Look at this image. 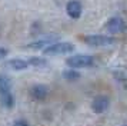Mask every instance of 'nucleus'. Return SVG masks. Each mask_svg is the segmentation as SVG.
Instances as JSON below:
<instances>
[{
  "mask_svg": "<svg viewBox=\"0 0 127 126\" xmlns=\"http://www.w3.org/2000/svg\"><path fill=\"white\" fill-rule=\"evenodd\" d=\"M66 63L70 66V69H80V67H89L94 63V57L89 55H76L69 57Z\"/></svg>",
  "mask_w": 127,
  "mask_h": 126,
  "instance_id": "nucleus-1",
  "label": "nucleus"
},
{
  "mask_svg": "<svg viewBox=\"0 0 127 126\" xmlns=\"http://www.w3.org/2000/svg\"><path fill=\"white\" fill-rule=\"evenodd\" d=\"M73 50H74V45H71L69 42H57V43L47 46L44 49V55L56 56V55H66V53H70Z\"/></svg>",
  "mask_w": 127,
  "mask_h": 126,
  "instance_id": "nucleus-2",
  "label": "nucleus"
},
{
  "mask_svg": "<svg viewBox=\"0 0 127 126\" xmlns=\"http://www.w3.org/2000/svg\"><path fill=\"white\" fill-rule=\"evenodd\" d=\"M84 42L90 46H110L116 43V40L110 36H101V34H92V36H86Z\"/></svg>",
  "mask_w": 127,
  "mask_h": 126,
  "instance_id": "nucleus-3",
  "label": "nucleus"
},
{
  "mask_svg": "<svg viewBox=\"0 0 127 126\" xmlns=\"http://www.w3.org/2000/svg\"><path fill=\"white\" fill-rule=\"evenodd\" d=\"M109 105H110L109 97L97 96V97H94V100L92 102V109H93V112H96V113H103V112H106V109L109 108Z\"/></svg>",
  "mask_w": 127,
  "mask_h": 126,
  "instance_id": "nucleus-4",
  "label": "nucleus"
},
{
  "mask_svg": "<svg viewBox=\"0 0 127 126\" xmlns=\"http://www.w3.org/2000/svg\"><path fill=\"white\" fill-rule=\"evenodd\" d=\"M107 30L113 34L121 33L124 30V22H123V19H120V17H111L107 22Z\"/></svg>",
  "mask_w": 127,
  "mask_h": 126,
  "instance_id": "nucleus-5",
  "label": "nucleus"
},
{
  "mask_svg": "<svg viewBox=\"0 0 127 126\" xmlns=\"http://www.w3.org/2000/svg\"><path fill=\"white\" fill-rule=\"evenodd\" d=\"M66 10H67V14H69L71 19H79L80 14H81V4L77 0H71V1L67 3Z\"/></svg>",
  "mask_w": 127,
  "mask_h": 126,
  "instance_id": "nucleus-6",
  "label": "nucleus"
},
{
  "mask_svg": "<svg viewBox=\"0 0 127 126\" xmlns=\"http://www.w3.org/2000/svg\"><path fill=\"white\" fill-rule=\"evenodd\" d=\"M49 93V87L46 85H34L30 89V96L33 99H44Z\"/></svg>",
  "mask_w": 127,
  "mask_h": 126,
  "instance_id": "nucleus-7",
  "label": "nucleus"
},
{
  "mask_svg": "<svg viewBox=\"0 0 127 126\" xmlns=\"http://www.w3.org/2000/svg\"><path fill=\"white\" fill-rule=\"evenodd\" d=\"M56 39H57V36H46V37H43V39L36 40V42H33V43L27 45L26 47H27V49H34V50H39V49L44 47V46H49V43H52L53 40H56Z\"/></svg>",
  "mask_w": 127,
  "mask_h": 126,
  "instance_id": "nucleus-8",
  "label": "nucleus"
},
{
  "mask_svg": "<svg viewBox=\"0 0 127 126\" xmlns=\"http://www.w3.org/2000/svg\"><path fill=\"white\" fill-rule=\"evenodd\" d=\"M6 64L9 67L14 69V70H24V69L29 67V63L26 62V60H23V59H12Z\"/></svg>",
  "mask_w": 127,
  "mask_h": 126,
  "instance_id": "nucleus-9",
  "label": "nucleus"
},
{
  "mask_svg": "<svg viewBox=\"0 0 127 126\" xmlns=\"http://www.w3.org/2000/svg\"><path fill=\"white\" fill-rule=\"evenodd\" d=\"M0 103H1L3 108L10 109V108H13V105H14V97H13V95L10 92H9V93H3V95H1V99H0Z\"/></svg>",
  "mask_w": 127,
  "mask_h": 126,
  "instance_id": "nucleus-10",
  "label": "nucleus"
},
{
  "mask_svg": "<svg viewBox=\"0 0 127 126\" xmlns=\"http://www.w3.org/2000/svg\"><path fill=\"white\" fill-rule=\"evenodd\" d=\"M12 87V82L7 76H0V95L3 93H9Z\"/></svg>",
  "mask_w": 127,
  "mask_h": 126,
  "instance_id": "nucleus-11",
  "label": "nucleus"
},
{
  "mask_svg": "<svg viewBox=\"0 0 127 126\" xmlns=\"http://www.w3.org/2000/svg\"><path fill=\"white\" fill-rule=\"evenodd\" d=\"M63 77L66 80H69V82H76V80H79L81 77V74L79 72H76L74 69H67V70L63 72Z\"/></svg>",
  "mask_w": 127,
  "mask_h": 126,
  "instance_id": "nucleus-12",
  "label": "nucleus"
},
{
  "mask_svg": "<svg viewBox=\"0 0 127 126\" xmlns=\"http://www.w3.org/2000/svg\"><path fill=\"white\" fill-rule=\"evenodd\" d=\"M27 63H29V64H33L36 67H43V66L47 64V60L43 59V57H30Z\"/></svg>",
  "mask_w": 127,
  "mask_h": 126,
  "instance_id": "nucleus-13",
  "label": "nucleus"
},
{
  "mask_svg": "<svg viewBox=\"0 0 127 126\" xmlns=\"http://www.w3.org/2000/svg\"><path fill=\"white\" fill-rule=\"evenodd\" d=\"M13 126H29V123H27V122H26V120H16V122H14V123H13Z\"/></svg>",
  "mask_w": 127,
  "mask_h": 126,
  "instance_id": "nucleus-14",
  "label": "nucleus"
},
{
  "mask_svg": "<svg viewBox=\"0 0 127 126\" xmlns=\"http://www.w3.org/2000/svg\"><path fill=\"white\" fill-rule=\"evenodd\" d=\"M6 55H7V49H4V47H0V60H3Z\"/></svg>",
  "mask_w": 127,
  "mask_h": 126,
  "instance_id": "nucleus-15",
  "label": "nucleus"
}]
</instances>
